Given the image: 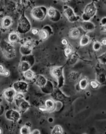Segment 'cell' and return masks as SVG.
<instances>
[{"instance_id": "9", "label": "cell", "mask_w": 106, "mask_h": 134, "mask_svg": "<svg viewBox=\"0 0 106 134\" xmlns=\"http://www.w3.org/2000/svg\"><path fill=\"white\" fill-rule=\"evenodd\" d=\"M34 78L35 84L37 85V86L40 87L44 86L46 84V82H47V80H46V78L42 75H38L35 76Z\"/></svg>"}, {"instance_id": "12", "label": "cell", "mask_w": 106, "mask_h": 134, "mask_svg": "<svg viewBox=\"0 0 106 134\" xmlns=\"http://www.w3.org/2000/svg\"><path fill=\"white\" fill-rule=\"evenodd\" d=\"M80 75L79 73L75 71L71 72L68 75V79L72 82H76L80 79Z\"/></svg>"}, {"instance_id": "4", "label": "cell", "mask_w": 106, "mask_h": 134, "mask_svg": "<svg viewBox=\"0 0 106 134\" xmlns=\"http://www.w3.org/2000/svg\"><path fill=\"white\" fill-rule=\"evenodd\" d=\"M96 12V7L93 2L88 4L84 9V15L89 18L93 17Z\"/></svg>"}, {"instance_id": "2", "label": "cell", "mask_w": 106, "mask_h": 134, "mask_svg": "<svg viewBox=\"0 0 106 134\" xmlns=\"http://www.w3.org/2000/svg\"><path fill=\"white\" fill-rule=\"evenodd\" d=\"M2 52L4 56L7 59H12L15 56V48L10 43H6L2 47Z\"/></svg>"}, {"instance_id": "8", "label": "cell", "mask_w": 106, "mask_h": 134, "mask_svg": "<svg viewBox=\"0 0 106 134\" xmlns=\"http://www.w3.org/2000/svg\"><path fill=\"white\" fill-rule=\"evenodd\" d=\"M16 95V91L13 89H8L5 90L3 96L6 100L9 102H12Z\"/></svg>"}, {"instance_id": "20", "label": "cell", "mask_w": 106, "mask_h": 134, "mask_svg": "<svg viewBox=\"0 0 106 134\" xmlns=\"http://www.w3.org/2000/svg\"><path fill=\"white\" fill-rule=\"evenodd\" d=\"M90 42V38L88 36L84 35L82 37L80 41V45L81 46H86Z\"/></svg>"}, {"instance_id": "39", "label": "cell", "mask_w": 106, "mask_h": 134, "mask_svg": "<svg viewBox=\"0 0 106 134\" xmlns=\"http://www.w3.org/2000/svg\"><path fill=\"white\" fill-rule=\"evenodd\" d=\"M102 44H103V45H104V46H105V45H106V38H104V39H103V40H102Z\"/></svg>"}, {"instance_id": "28", "label": "cell", "mask_w": 106, "mask_h": 134, "mask_svg": "<svg viewBox=\"0 0 106 134\" xmlns=\"http://www.w3.org/2000/svg\"><path fill=\"white\" fill-rule=\"evenodd\" d=\"M84 28L85 27V29H87L88 30H90L91 29H92L93 28H94V25H92V24H91L90 22H84Z\"/></svg>"}, {"instance_id": "38", "label": "cell", "mask_w": 106, "mask_h": 134, "mask_svg": "<svg viewBox=\"0 0 106 134\" xmlns=\"http://www.w3.org/2000/svg\"><path fill=\"white\" fill-rule=\"evenodd\" d=\"M31 133L32 134H40V131H39L38 130H34V131H32Z\"/></svg>"}, {"instance_id": "6", "label": "cell", "mask_w": 106, "mask_h": 134, "mask_svg": "<svg viewBox=\"0 0 106 134\" xmlns=\"http://www.w3.org/2000/svg\"><path fill=\"white\" fill-rule=\"evenodd\" d=\"M6 118L13 121H17L20 119V115L17 111L11 110L8 111L6 114Z\"/></svg>"}, {"instance_id": "37", "label": "cell", "mask_w": 106, "mask_h": 134, "mask_svg": "<svg viewBox=\"0 0 106 134\" xmlns=\"http://www.w3.org/2000/svg\"><path fill=\"white\" fill-rule=\"evenodd\" d=\"M3 106L0 104V115H1L2 113H3Z\"/></svg>"}, {"instance_id": "27", "label": "cell", "mask_w": 106, "mask_h": 134, "mask_svg": "<svg viewBox=\"0 0 106 134\" xmlns=\"http://www.w3.org/2000/svg\"><path fill=\"white\" fill-rule=\"evenodd\" d=\"M90 85L92 89H96L100 86V84H99L98 82L96 81H91L90 82Z\"/></svg>"}, {"instance_id": "18", "label": "cell", "mask_w": 106, "mask_h": 134, "mask_svg": "<svg viewBox=\"0 0 106 134\" xmlns=\"http://www.w3.org/2000/svg\"><path fill=\"white\" fill-rule=\"evenodd\" d=\"M73 54V48L72 46L70 45H67L66 47L64 48V54L67 57L71 56Z\"/></svg>"}, {"instance_id": "19", "label": "cell", "mask_w": 106, "mask_h": 134, "mask_svg": "<svg viewBox=\"0 0 106 134\" xmlns=\"http://www.w3.org/2000/svg\"><path fill=\"white\" fill-rule=\"evenodd\" d=\"M20 110L22 111V112H25V111L28 109L29 107V104L28 102H27L26 101H24L21 102L19 106Z\"/></svg>"}, {"instance_id": "21", "label": "cell", "mask_w": 106, "mask_h": 134, "mask_svg": "<svg viewBox=\"0 0 106 134\" xmlns=\"http://www.w3.org/2000/svg\"><path fill=\"white\" fill-rule=\"evenodd\" d=\"M38 34L40 37L43 40H46V39L48 37V36H49V34H48V32L45 29L39 31Z\"/></svg>"}, {"instance_id": "13", "label": "cell", "mask_w": 106, "mask_h": 134, "mask_svg": "<svg viewBox=\"0 0 106 134\" xmlns=\"http://www.w3.org/2000/svg\"><path fill=\"white\" fill-rule=\"evenodd\" d=\"M45 107L47 111H52L55 108V103L51 99H48L45 102Z\"/></svg>"}, {"instance_id": "30", "label": "cell", "mask_w": 106, "mask_h": 134, "mask_svg": "<svg viewBox=\"0 0 106 134\" xmlns=\"http://www.w3.org/2000/svg\"><path fill=\"white\" fill-rule=\"evenodd\" d=\"M24 95H23L22 93H19L17 95H16L15 96V99L16 101H17V100L19 101L24 99Z\"/></svg>"}, {"instance_id": "35", "label": "cell", "mask_w": 106, "mask_h": 134, "mask_svg": "<svg viewBox=\"0 0 106 134\" xmlns=\"http://www.w3.org/2000/svg\"><path fill=\"white\" fill-rule=\"evenodd\" d=\"M40 110L42 111H47V109H46V108L45 106H41L40 107Z\"/></svg>"}, {"instance_id": "17", "label": "cell", "mask_w": 106, "mask_h": 134, "mask_svg": "<svg viewBox=\"0 0 106 134\" xmlns=\"http://www.w3.org/2000/svg\"><path fill=\"white\" fill-rule=\"evenodd\" d=\"M80 31L77 29L73 28L70 31V36L72 38H77L79 37Z\"/></svg>"}, {"instance_id": "7", "label": "cell", "mask_w": 106, "mask_h": 134, "mask_svg": "<svg viewBox=\"0 0 106 134\" xmlns=\"http://www.w3.org/2000/svg\"><path fill=\"white\" fill-rule=\"evenodd\" d=\"M13 89L15 91L19 92L20 93L25 92L27 91V84L25 82L19 81L15 82L13 84Z\"/></svg>"}, {"instance_id": "34", "label": "cell", "mask_w": 106, "mask_h": 134, "mask_svg": "<svg viewBox=\"0 0 106 134\" xmlns=\"http://www.w3.org/2000/svg\"><path fill=\"white\" fill-rule=\"evenodd\" d=\"M61 42H62V45H66V46L68 45V40H66V39H65V38L63 39V40H62Z\"/></svg>"}, {"instance_id": "36", "label": "cell", "mask_w": 106, "mask_h": 134, "mask_svg": "<svg viewBox=\"0 0 106 134\" xmlns=\"http://www.w3.org/2000/svg\"><path fill=\"white\" fill-rule=\"evenodd\" d=\"M9 75H10V72H9L8 70H5L3 75L5 76H9Z\"/></svg>"}, {"instance_id": "11", "label": "cell", "mask_w": 106, "mask_h": 134, "mask_svg": "<svg viewBox=\"0 0 106 134\" xmlns=\"http://www.w3.org/2000/svg\"><path fill=\"white\" fill-rule=\"evenodd\" d=\"M51 73L53 77L56 78L57 79H59L63 76V68L56 67L52 69Z\"/></svg>"}, {"instance_id": "40", "label": "cell", "mask_w": 106, "mask_h": 134, "mask_svg": "<svg viewBox=\"0 0 106 134\" xmlns=\"http://www.w3.org/2000/svg\"><path fill=\"white\" fill-rule=\"evenodd\" d=\"M1 133V129H0V134Z\"/></svg>"}, {"instance_id": "32", "label": "cell", "mask_w": 106, "mask_h": 134, "mask_svg": "<svg viewBox=\"0 0 106 134\" xmlns=\"http://www.w3.org/2000/svg\"><path fill=\"white\" fill-rule=\"evenodd\" d=\"M5 70H6L4 69L3 66H2V65H0V74L3 75Z\"/></svg>"}, {"instance_id": "1", "label": "cell", "mask_w": 106, "mask_h": 134, "mask_svg": "<svg viewBox=\"0 0 106 134\" xmlns=\"http://www.w3.org/2000/svg\"><path fill=\"white\" fill-rule=\"evenodd\" d=\"M46 12H47V10L46 8L38 7L34 8L32 10L31 15L34 19L38 21H42L45 19Z\"/></svg>"}, {"instance_id": "10", "label": "cell", "mask_w": 106, "mask_h": 134, "mask_svg": "<svg viewBox=\"0 0 106 134\" xmlns=\"http://www.w3.org/2000/svg\"><path fill=\"white\" fill-rule=\"evenodd\" d=\"M32 47H33V43L31 41H28L24 43L21 51V52L23 53V54L25 55L26 51L27 50V54H28L31 51Z\"/></svg>"}, {"instance_id": "31", "label": "cell", "mask_w": 106, "mask_h": 134, "mask_svg": "<svg viewBox=\"0 0 106 134\" xmlns=\"http://www.w3.org/2000/svg\"><path fill=\"white\" fill-rule=\"evenodd\" d=\"M75 58H77V57H76V55H72V56H71V61L72 62V63H75V62H76V61H77V59H75Z\"/></svg>"}, {"instance_id": "16", "label": "cell", "mask_w": 106, "mask_h": 134, "mask_svg": "<svg viewBox=\"0 0 106 134\" xmlns=\"http://www.w3.org/2000/svg\"><path fill=\"white\" fill-rule=\"evenodd\" d=\"M8 40L11 42H16L20 40V37L18 34L16 32L11 33L8 37Z\"/></svg>"}, {"instance_id": "22", "label": "cell", "mask_w": 106, "mask_h": 134, "mask_svg": "<svg viewBox=\"0 0 106 134\" xmlns=\"http://www.w3.org/2000/svg\"><path fill=\"white\" fill-rule=\"evenodd\" d=\"M24 76H25V77L28 80L33 79V78H34V76H35L34 72L30 70H27V71H26V72H24Z\"/></svg>"}, {"instance_id": "5", "label": "cell", "mask_w": 106, "mask_h": 134, "mask_svg": "<svg viewBox=\"0 0 106 134\" xmlns=\"http://www.w3.org/2000/svg\"><path fill=\"white\" fill-rule=\"evenodd\" d=\"M64 14L70 22H75L77 20L72 9L70 7L65 6L64 8Z\"/></svg>"}, {"instance_id": "24", "label": "cell", "mask_w": 106, "mask_h": 134, "mask_svg": "<svg viewBox=\"0 0 106 134\" xmlns=\"http://www.w3.org/2000/svg\"><path fill=\"white\" fill-rule=\"evenodd\" d=\"M62 133H63L62 129L61 127L59 125L55 126L51 132L52 134H62Z\"/></svg>"}, {"instance_id": "26", "label": "cell", "mask_w": 106, "mask_h": 134, "mask_svg": "<svg viewBox=\"0 0 106 134\" xmlns=\"http://www.w3.org/2000/svg\"><path fill=\"white\" fill-rule=\"evenodd\" d=\"M21 133L24 134H30L31 132L28 126H24L21 129Z\"/></svg>"}, {"instance_id": "3", "label": "cell", "mask_w": 106, "mask_h": 134, "mask_svg": "<svg viewBox=\"0 0 106 134\" xmlns=\"http://www.w3.org/2000/svg\"><path fill=\"white\" fill-rule=\"evenodd\" d=\"M31 25L29 22L24 16H22L19 20L18 30L21 32L25 33L30 29Z\"/></svg>"}, {"instance_id": "14", "label": "cell", "mask_w": 106, "mask_h": 134, "mask_svg": "<svg viewBox=\"0 0 106 134\" xmlns=\"http://www.w3.org/2000/svg\"><path fill=\"white\" fill-rule=\"evenodd\" d=\"M19 68L21 71L22 72H26L27 70H29V68H30V65L28 63V62L26 61H23L21 62L20 64Z\"/></svg>"}, {"instance_id": "25", "label": "cell", "mask_w": 106, "mask_h": 134, "mask_svg": "<svg viewBox=\"0 0 106 134\" xmlns=\"http://www.w3.org/2000/svg\"><path fill=\"white\" fill-rule=\"evenodd\" d=\"M56 11L54 8L50 7L47 11V14L50 17H53L56 15Z\"/></svg>"}, {"instance_id": "33", "label": "cell", "mask_w": 106, "mask_h": 134, "mask_svg": "<svg viewBox=\"0 0 106 134\" xmlns=\"http://www.w3.org/2000/svg\"><path fill=\"white\" fill-rule=\"evenodd\" d=\"M31 32H32V33L33 34H34V35H35V34H38L39 33V31H38V29H33L32 30H31Z\"/></svg>"}, {"instance_id": "29", "label": "cell", "mask_w": 106, "mask_h": 134, "mask_svg": "<svg viewBox=\"0 0 106 134\" xmlns=\"http://www.w3.org/2000/svg\"><path fill=\"white\" fill-rule=\"evenodd\" d=\"M101 46H102V45L101 43L99 42H96L94 43L93 48L95 51H98L101 48Z\"/></svg>"}, {"instance_id": "23", "label": "cell", "mask_w": 106, "mask_h": 134, "mask_svg": "<svg viewBox=\"0 0 106 134\" xmlns=\"http://www.w3.org/2000/svg\"><path fill=\"white\" fill-rule=\"evenodd\" d=\"M79 86L80 89L84 90L86 89V87L88 86V81L86 78H83L81 80H80L79 82Z\"/></svg>"}, {"instance_id": "15", "label": "cell", "mask_w": 106, "mask_h": 134, "mask_svg": "<svg viewBox=\"0 0 106 134\" xmlns=\"http://www.w3.org/2000/svg\"><path fill=\"white\" fill-rule=\"evenodd\" d=\"M12 19L10 17H6L3 18V21H2V26L5 29L8 28L12 25Z\"/></svg>"}]
</instances>
